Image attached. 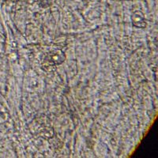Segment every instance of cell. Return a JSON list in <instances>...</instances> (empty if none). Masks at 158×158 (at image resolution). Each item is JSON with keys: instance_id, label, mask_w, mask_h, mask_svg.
I'll return each mask as SVG.
<instances>
[{"instance_id": "2", "label": "cell", "mask_w": 158, "mask_h": 158, "mask_svg": "<svg viewBox=\"0 0 158 158\" xmlns=\"http://www.w3.org/2000/svg\"><path fill=\"white\" fill-rule=\"evenodd\" d=\"M131 21L134 26L140 29H144L147 26V22L145 18V15L140 10H136L133 13L131 17Z\"/></svg>"}, {"instance_id": "4", "label": "cell", "mask_w": 158, "mask_h": 158, "mask_svg": "<svg viewBox=\"0 0 158 158\" xmlns=\"http://www.w3.org/2000/svg\"><path fill=\"white\" fill-rule=\"evenodd\" d=\"M53 0H39V5L42 8H48L51 6Z\"/></svg>"}, {"instance_id": "3", "label": "cell", "mask_w": 158, "mask_h": 158, "mask_svg": "<svg viewBox=\"0 0 158 158\" xmlns=\"http://www.w3.org/2000/svg\"><path fill=\"white\" fill-rule=\"evenodd\" d=\"M38 135H40V137L49 140V139L54 137L55 132L52 127H44L40 130Z\"/></svg>"}, {"instance_id": "1", "label": "cell", "mask_w": 158, "mask_h": 158, "mask_svg": "<svg viewBox=\"0 0 158 158\" xmlns=\"http://www.w3.org/2000/svg\"><path fill=\"white\" fill-rule=\"evenodd\" d=\"M65 60H66V56L64 52L59 49H55L46 56L42 63V67L47 71L52 70V67L55 68L58 65L62 64Z\"/></svg>"}]
</instances>
